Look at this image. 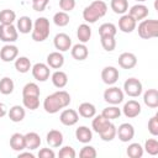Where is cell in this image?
I'll return each instance as SVG.
<instances>
[{
	"label": "cell",
	"mask_w": 158,
	"mask_h": 158,
	"mask_svg": "<svg viewBox=\"0 0 158 158\" xmlns=\"http://www.w3.org/2000/svg\"><path fill=\"white\" fill-rule=\"evenodd\" d=\"M70 104V95L65 90H58L48 96L43 101V109L48 114H57L59 110L67 107Z\"/></svg>",
	"instance_id": "cell-1"
},
{
	"label": "cell",
	"mask_w": 158,
	"mask_h": 158,
	"mask_svg": "<svg viewBox=\"0 0 158 158\" xmlns=\"http://www.w3.org/2000/svg\"><path fill=\"white\" fill-rule=\"evenodd\" d=\"M106 11H107L106 2L102 0H95L83 10V19L89 23H94L99 19L104 17L106 15Z\"/></svg>",
	"instance_id": "cell-2"
},
{
	"label": "cell",
	"mask_w": 158,
	"mask_h": 158,
	"mask_svg": "<svg viewBox=\"0 0 158 158\" xmlns=\"http://www.w3.org/2000/svg\"><path fill=\"white\" fill-rule=\"evenodd\" d=\"M49 36V20L46 17H38L36 19L32 31H31V37L35 42H43L47 40Z\"/></svg>",
	"instance_id": "cell-3"
},
{
	"label": "cell",
	"mask_w": 158,
	"mask_h": 158,
	"mask_svg": "<svg viewBox=\"0 0 158 158\" xmlns=\"http://www.w3.org/2000/svg\"><path fill=\"white\" fill-rule=\"evenodd\" d=\"M138 36L143 40L156 38L158 36V21L157 20H142L137 27Z\"/></svg>",
	"instance_id": "cell-4"
},
{
	"label": "cell",
	"mask_w": 158,
	"mask_h": 158,
	"mask_svg": "<svg viewBox=\"0 0 158 158\" xmlns=\"http://www.w3.org/2000/svg\"><path fill=\"white\" fill-rule=\"evenodd\" d=\"M123 91L122 89L117 88V86H111V88H107L105 91H104V100L107 102V104H111V105H118L123 101Z\"/></svg>",
	"instance_id": "cell-5"
},
{
	"label": "cell",
	"mask_w": 158,
	"mask_h": 158,
	"mask_svg": "<svg viewBox=\"0 0 158 158\" xmlns=\"http://www.w3.org/2000/svg\"><path fill=\"white\" fill-rule=\"evenodd\" d=\"M142 83L136 78H128L123 83V91L131 98H137L142 94Z\"/></svg>",
	"instance_id": "cell-6"
},
{
	"label": "cell",
	"mask_w": 158,
	"mask_h": 158,
	"mask_svg": "<svg viewBox=\"0 0 158 158\" xmlns=\"http://www.w3.org/2000/svg\"><path fill=\"white\" fill-rule=\"evenodd\" d=\"M17 37H19V31L14 26V23H11V25H0V41L12 43L17 40Z\"/></svg>",
	"instance_id": "cell-7"
},
{
	"label": "cell",
	"mask_w": 158,
	"mask_h": 158,
	"mask_svg": "<svg viewBox=\"0 0 158 158\" xmlns=\"http://www.w3.org/2000/svg\"><path fill=\"white\" fill-rule=\"evenodd\" d=\"M116 136L121 142H128L135 137V128L128 122L121 123L118 128H116Z\"/></svg>",
	"instance_id": "cell-8"
},
{
	"label": "cell",
	"mask_w": 158,
	"mask_h": 158,
	"mask_svg": "<svg viewBox=\"0 0 158 158\" xmlns=\"http://www.w3.org/2000/svg\"><path fill=\"white\" fill-rule=\"evenodd\" d=\"M53 44H54L56 49H58L59 52H67L72 47V40L67 33H63V32L62 33H57L54 36Z\"/></svg>",
	"instance_id": "cell-9"
},
{
	"label": "cell",
	"mask_w": 158,
	"mask_h": 158,
	"mask_svg": "<svg viewBox=\"0 0 158 158\" xmlns=\"http://www.w3.org/2000/svg\"><path fill=\"white\" fill-rule=\"evenodd\" d=\"M32 77L38 81H46L49 78V67L44 63H36L32 68Z\"/></svg>",
	"instance_id": "cell-10"
},
{
	"label": "cell",
	"mask_w": 158,
	"mask_h": 158,
	"mask_svg": "<svg viewBox=\"0 0 158 158\" xmlns=\"http://www.w3.org/2000/svg\"><path fill=\"white\" fill-rule=\"evenodd\" d=\"M136 26L137 21L130 14H123L118 20V28L125 33H131L133 30H136Z\"/></svg>",
	"instance_id": "cell-11"
},
{
	"label": "cell",
	"mask_w": 158,
	"mask_h": 158,
	"mask_svg": "<svg viewBox=\"0 0 158 158\" xmlns=\"http://www.w3.org/2000/svg\"><path fill=\"white\" fill-rule=\"evenodd\" d=\"M118 77H120L118 69L115 68V67H112V65L105 67L102 69V72H101V79L107 85H114L118 80Z\"/></svg>",
	"instance_id": "cell-12"
},
{
	"label": "cell",
	"mask_w": 158,
	"mask_h": 158,
	"mask_svg": "<svg viewBox=\"0 0 158 158\" xmlns=\"http://www.w3.org/2000/svg\"><path fill=\"white\" fill-rule=\"evenodd\" d=\"M78 120H79V114L73 109H65L59 115V121L64 126H73L78 122Z\"/></svg>",
	"instance_id": "cell-13"
},
{
	"label": "cell",
	"mask_w": 158,
	"mask_h": 158,
	"mask_svg": "<svg viewBox=\"0 0 158 158\" xmlns=\"http://www.w3.org/2000/svg\"><path fill=\"white\" fill-rule=\"evenodd\" d=\"M19 56V48L14 44H5L0 49V58L2 62H12Z\"/></svg>",
	"instance_id": "cell-14"
},
{
	"label": "cell",
	"mask_w": 158,
	"mask_h": 158,
	"mask_svg": "<svg viewBox=\"0 0 158 158\" xmlns=\"http://www.w3.org/2000/svg\"><path fill=\"white\" fill-rule=\"evenodd\" d=\"M122 112L128 118H135L141 114V104L136 100H128L122 109Z\"/></svg>",
	"instance_id": "cell-15"
},
{
	"label": "cell",
	"mask_w": 158,
	"mask_h": 158,
	"mask_svg": "<svg viewBox=\"0 0 158 158\" xmlns=\"http://www.w3.org/2000/svg\"><path fill=\"white\" fill-rule=\"evenodd\" d=\"M118 65L123 69H132L133 67H136L137 64V58L133 53L131 52H123L118 56Z\"/></svg>",
	"instance_id": "cell-16"
},
{
	"label": "cell",
	"mask_w": 158,
	"mask_h": 158,
	"mask_svg": "<svg viewBox=\"0 0 158 158\" xmlns=\"http://www.w3.org/2000/svg\"><path fill=\"white\" fill-rule=\"evenodd\" d=\"M128 14H130L136 21H142V20H144V19L148 16L149 10H148V7H147L146 5H143V4H136V5H133V6L128 10Z\"/></svg>",
	"instance_id": "cell-17"
},
{
	"label": "cell",
	"mask_w": 158,
	"mask_h": 158,
	"mask_svg": "<svg viewBox=\"0 0 158 158\" xmlns=\"http://www.w3.org/2000/svg\"><path fill=\"white\" fill-rule=\"evenodd\" d=\"M64 64V57L59 51L51 52L47 56V65L52 69H59Z\"/></svg>",
	"instance_id": "cell-18"
},
{
	"label": "cell",
	"mask_w": 158,
	"mask_h": 158,
	"mask_svg": "<svg viewBox=\"0 0 158 158\" xmlns=\"http://www.w3.org/2000/svg\"><path fill=\"white\" fill-rule=\"evenodd\" d=\"M46 142L49 147L52 148H58L62 146L63 143V133L58 130H51L48 133H47V137H46Z\"/></svg>",
	"instance_id": "cell-19"
},
{
	"label": "cell",
	"mask_w": 158,
	"mask_h": 158,
	"mask_svg": "<svg viewBox=\"0 0 158 158\" xmlns=\"http://www.w3.org/2000/svg\"><path fill=\"white\" fill-rule=\"evenodd\" d=\"M70 53H72V57L74 59H77V60H84L89 56V49L85 46V43H77V44H74L72 47Z\"/></svg>",
	"instance_id": "cell-20"
},
{
	"label": "cell",
	"mask_w": 158,
	"mask_h": 158,
	"mask_svg": "<svg viewBox=\"0 0 158 158\" xmlns=\"http://www.w3.org/2000/svg\"><path fill=\"white\" fill-rule=\"evenodd\" d=\"M143 102L151 109H157L158 107V90L157 89H148L147 91H144Z\"/></svg>",
	"instance_id": "cell-21"
},
{
	"label": "cell",
	"mask_w": 158,
	"mask_h": 158,
	"mask_svg": "<svg viewBox=\"0 0 158 158\" xmlns=\"http://www.w3.org/2000/svg\"><path fill=\"white\" fill-rule=\"evenodd\" d=\"M10 147L16 151V152H21L26 148V143H25V135L22 133H14L10 138Z\"/></svg>",
	"instance_id": "cell-22"
},
{
	"label": "cell",
	"mask_w": 158,
	"mask_h": 158,
	"mask_svg": "<svg viewBox=\"0 0 158 158\" xmlns=\"http://www.w3.org/2000/svg\"><path fill=\"white\" fill-rule=\"evenodd\" d=\"M75 138L81 143H89L93 139V132L86 126H79L75 130Z\"/></svg>",
	"instance_id": "cell-23"
},
{
	"label": "cell",
	"mask_w": 158,
	"mask_h": 158,
	"mask_svg": "<svg viewBox=\"0 0 158 158\" xmlns=\"http://www.w3.org/2000/svg\"><path fill=\"white\" fill-rule=\"evenodd\" d=\"M25 143L27 149L33 151L41 146V137L36 132H27L25 135Z\"/></svg>",
	"instance_id": "cell-24"
},
{
	"label": "cell",
	"mask_w": 158,
	"mask_h": 158,
	"mask_svg": "<svg viewBox=\"0 0 158 158\" xmlns=\"http://www.w3.org/2000/svg\"><path fill=\"white\" fill-rule=\"evenodd\" d=\"M7 115H9V118L12 121V122H21L23 118H25V115H26V111L22 106L20 105H14L12 107H10V110L7 111Z\"/></svg>",
	"instance_id": "cell-25"
},
{
	"label": "cell",
	"mask_w": 158,
	"mask_h": 158,
	"mask_svg": "<svg viewBox=\"0 0 158 158\" xmlns=\"http://www.w3.org/2000/svg\"><path fill=\"white\" fill-rule=\"evenodd\" d=\"M78 114L81 116V117H85V118H91L95 116L96 114V107L91 104V102H81L78 107Z\"/></svg>",
	"instance_id": "cell-26"
},
{
	"label": "cell",
	"mask_w": 158,
	"mask_h": 158,
	"mask_svg": "<svg viewBox=\"0 0 158 158\" xmlns=\"http://www.w3.org/2000/svg\"><path fill=\"white\" fill-rule=\"evenodd\" d=\"M32 27H33V23H32V20L28 17V16H21L19 20H17V31H20V33H30L32 31Z\"/></svg>",
	"instance_id": "cell-27"
},
{
	"label": "cell",
	"mask_w": 158,
	"mask_h": 158,
	"mask_svg": "<svg viewBox=\"0 0 158 158\" xmlns=\"http://www.w3.org/2000/svg\"><path fill=\"white\" fill-rule=\"evenodd\" d=\"M51 79H52L53 85H54L56 88H58V89L64 88V86L67 85V83H68V75H67L64 72H62V70H56V72L52 74Z\"/></svg>",
	"instance_id": "cell-28"
},
{
	"label": "cell",
	"mask_w": 158,
	"mask_h": 158,
	"mask_svg": "<svg viewBox=\"0 0 158 158\" xmlns=\"http://www.w3.org/2000/svg\"><path fill=\"white\" fill-rule=\"evenodd\" d=\"M77 37L80 41V43H86L89 42L90 37H91V28L89 25L86 23H81L79 25L78 30H77Z\"/></svg>",
	"instance_id": "cell-29"
},
{
	"label": "cell",
	"mask_w": 158,
	"mask_h": 158,
	"mask_svg": "<svg viewBox=\"0 0 158 158\" xmlns=\"http://www.w3.org/2000/svg\"><path fill=\"white\" fill-rule=\"evenodd\" d=\"M109 123H110V120L105 118L102 115H98V116H94L93 122H91V127L96 133H100L102 130H105L109 126Z\"/></svg>",
	"instance_id": "cell-30"
},
{
	"label": "cell",
	"mask_w": 158,
	"mask_h": 158,
	"mask_svg": "<svg viewBox=\"0 0 158 158\" xmlns=\"http://www.w3.org/2000/svg\"><path fill=\"white\" fill-rule=\"evenodd\" d=\"M110 7L115 14L123 15L128 11V1L127 0H111Z\"/></svg>",
	"instance_id": "cell-31"
},
{
	"label": "cell",
	"mask_w": 158,
	"mask_h": 158,
	"mask_svg": "<svg viewBox=\"0 0 158 158\" xmlns=\"http://www.w3.org/2000/svg\"><path fill=\"white\" fill-rule=\"evenodd\" d=\"M117 33V28L111 22H105L99 27V35L100 37H115Z\"/></svg>",
	"instance_id": "cell-32"
},
{
	"label": "cell",
	"mask_w": 158,
	"mask_h": 158,
	"mask_svg": "<svg viewBox=\"0 0 158 158\" xmlns=\"http://www.w3.org/2000/svg\"><path fill=\"white\" fill-rule=\"evenodd\" d=\"M15 68L19 73L25 74V73L30 72V69L32 67H31V62L27 57H19L15 59Z\"/></svg>",
	"instance_id": "cell-33"
},
{
	"label": "cell",
	"mask_w": 158,
	"mask_h": 158,
	"mask_svg": "<svg viewBox=\"0 0 158 158\" xmlns=\"http://www.w3.org/2000/svg\"><path fill=\"white\" fill-rule=\"evenodd\" d=\"M14 88H15V84L11 78L4 77L2 79H0V93L2 95H10L14 91Z\"/></svg>",
	"instance_id": "cell-34"
},
{
	"label": "cell",
	"mask_w": 158,
	"mask_h": 158,
	"mask_svg": "<svg viewBox=\"0 0 158 158\" xmlns=\"http://www.w3.org/2000/svg\"><path fill=\"white\" fill-rule=\"evenodd\" d=\"M116 126L114 125V123H109V126L105 128V130H102L99 135H100V138L102 139V141H105V142H110V141H112L115 137H116Z\"/></svg>",
	"instance_id": "cell-35"
},
{
	"label": "cell",
	"mask_w": 158,
	"mask_h": 158,
	"mask_svg": "<svg viewBox=\"0 0 158 158\" xmlns=\"http://www.w3.org/2000/svg\"><path fill=\"white\" fill-rule=\"evenodd\" d=\"M16 20L15 11L10 9H5L0 11V25H11Z\"/></svg>",
	"instance_id": "cell-36"
},
{
	"label": "cell",
	"mask_w": 158,
	"mask_h": 158,
	"mask_svg": "<svg viewBox=\"0 0 158 158\" xmlns=\"http://www.w3.org/2000/svg\"><path fill=\"white\" fill-rule=\"evenodd\" d=\"M101 115H102L105 118H107V120L111 121V120H116V118L120 117V115H121V110H120L116 105H112V106H107V107H105V109L102 110Z\"/></svg>",
	"instance_id": "cell-37"
},
{
	"label": "cell",
	"mask_w": 158,
	"mask_h": 158,
	"mask_svg": "<svg viewBox=\"0 0 158 158\" xmlns=\"http://www.w3.org/2000/svg\"><path fill=\"white\" fill-rule=\"evenodd\" d=\"M126 153L130 158H141L143 156V147L139 143H131L128 144Z\"/></svg>",
	"instance_id": "cell-38"
},
{
	"label": "cell",
	"mask_w": 158,
	"mask_h": 158,
	"mask_svg": "<svg viewBox=\"0 0 158 158\" xmlns=\"http://www.w3.org/2000/svg\"><path fill=\"white\" fill-rule=\"evenodd\" d=\"M41 91L36 83H27L22 88V96H40Z\"/></svg>",
	"instance_id": "cell-39"
},
{
	"label": "cell",
	"mask_w": 158,
	"mask_h": 158,
	"mask_svg": "<svg viewBox=\"0 0 158 158\" xmlns=\"http://www.w3.org/2000/svg\"><path fill=\"white\" fill-rule=\"evenodd\" d=\"M69 15H68V12H64V11H58V12H56L54 14V16H53V22H54V25H57V26H59V27H64V26H67L68 23H69Z\"/></svg>",
	"instance_id": "cell-40"
},
{
	"label": "cell",
	"mask_w": 158,
	"mask_h": 158,
	"mask_svg": "<svg viewBox=\"0 0 158 158\" xmlns=\"http://www.w3.org/2000/svg\"><path fill=\"white\" fill-rule=\"evenodd\" d=\"M22 104L28 110H36L40 106V96H22Z\"/></svg>",
	"instance_id": "cell-41"
},
{
	"label": "cell",
	"mask_w": 158,
	"mask_h": 158,
	"mask_svg": "<svg viewBox=\"0 0 158 158\" xmlns=\"http://www.w3.org/2000/svg\"><path fill=\"white\" fill-rule=\"evenodd\" d=\"M143 149L151 154V156H157L158 154V141L156 138H148L144 142V147Z\"/></svg>",
	"instance_id": "cell-42"
},
{
	"label": "cell",
	"mask_w": 158,
	"mask_h": 158,
	"mask_svg": "<svg viewBox=\"0 0 158 158\" xmlns=\"http://www.w3.org/2000/svg\"><path fill=\"white\" fill-rule=\"evenodd\" d=\"M100 41H101V46L105 51L107 52H112L115 48H116V40L115 37H100Z\"/></svg>",
	"instance_id": "cell-43"
},
{
	"label": "cell",
	"mask_w": 158,
	"mask_h": 158,
	"mask_svg": "<svg viewBox=\"0 0 158 158\" xmlns=\"http://www.w3.org/2000/svg\"><path fill=\"white\" fill-rule=\"evenodd\" d=\"M96 156V149L93 146H84L79 152V157L81 158H95Z\"/></svg>",
	"instance_id": "cell-44"
},
{
	"label": "cell",
	"mask_w": 158,
	"mask_h": 158,
	"mask_svg": "<svg viewBox=\"0 0 158 158\" xmlns=\"http://www.w3.org/2000/svg\"><path fill=\"white\" fill-rule=\"evenodd\" d=\"M148 132L152 136H158V115H154L148 121Z\"/></svg>",
	"instance_id": "cell-45"
},
{
	"label": "cell",
	"mask_w": 158,
	"mask_h": 158,
	"mask_svg": "<svg viewBox=\"0 0 158 158\" xmlns=\"http://www.w3.org/2000/svg\"><path fill=\"white\" fill-rule=\"evenodd\" d=\"M58 156H59L60 158H75L77 153H75V151H74L73 147H70V146H64V147H62V148L59 149Z\"/></svg>",
	"instance_id": "cell-46"
},
{
	"label": "cell",
	"mask_w": 158,
	"mask_h": 158,
	"mask_svg": "<svg viewBox=\"0 0 158 158\" xmlns=\"http://www.w3.org/2000/svg\"><path fill=\"white\" fill-rule=\"evenodd\" d=\"M59 7L64 12H69L75 7V0H59Z\"/></svg>",
	"instance_id": "cell-47"
},
{
	"label": "cell",
	"mask_w": 158,
	"mask_h": 158,
	"mask_svg": "<svg viewBox=\"0 0 158 158\" xmlns=\"http://www.w3.org/2000/svg\"><path fill=\"white\" fill-rule=\"evenodd\" d=\"M48 2H49V0H32V9L35 11L41 12L47 7Z\"/></svg>",
	"instance_id": "cell-48"
},
{
	"label": "cell",
	"mask_w": 158,
	"mask_h": 158,
	"mask_svg": "<svg viewBox=\"0 0 158 158\" xmlns=\"http://www.w3.org/2000/svg\"><path fill=\"white\" fill-rule=\"evenodd\" d=\"M38 157L40 158H54L56 157V153L51 148H42L38 152Z\"/></svg>",
	"instance_id": "cell-49"
},
{
	"label": "cell",
	"mask_w": 158,
	"mask_h": 158,
	"mask_svg": "<svg viewBox=\"0 0 158 158\" xmlns=\"http://www.w3.org/2000/svg\"><path fill=\"white\" fill-rule=\"evenodd\" d=\"M7 114V107L4 102H0V117H4Z\"/></svg>",
	"instance_id": "cell-50"
},
{
	"label": "cell",
	"mask_w": 158,
	"mask_h": 158,
	"mask_svg": "<svg viewBox=\"0 0 158 158\" xmlns=\"http://www.w3.org/2000/svg\"><path fill=\"white\" fill-rule=\"evenodd\" d=\"M22 157H30V158H35V156L31 153V152H20L19 153V158H22Z\"/></svg>",
	"instance_id": "cell-51"
},
{
	"label": "cell",
	"mask_w": 158,
	"mask_h": 158,
	"mask_svg": "<svg viewBox=\"0 0 158 158\" xmlns=\"http://www.w3.org/2000/svg\"><path fill=\"white\" fill-rule=\"evenodd\" d=\"M136 1H139V2H143V1H146V0H136Z\"/></svg>",
	"instance_id": "cell-52"
}]
</instances>
